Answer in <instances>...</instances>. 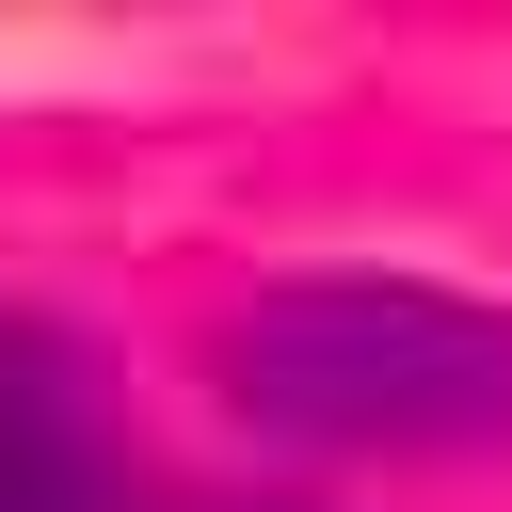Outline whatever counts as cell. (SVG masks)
Masks as SVG:
<instances>
[{"label": "cell", "mask_w": 512, "mask_h": 512, "mask_svg": "<svg viewBox=\"0 0 512 512\" xmlns=\"http://www.w3.org/2000/svg\"><path fill=\"white\" fill-rule=\"evenodd\" d=\"M224 416L304 464L512 448V304L432 272H288L224 320Z\"/></svg>", "instance_id": "obj_1"}, {"label": "cell", "mask_w": 512, "mask_h": 512, "mask_svg": "<svg viewBox=\"0 0 512 512\" xmlns=\"http://www.w3.org/2000/svg\"><path fill=\"white\" fill-rule=\"evenodd\" d=\"M0 512H128L80 352L48 320H16V304H0Z\"/></svg>", "instance_id": "obj_2"}, {"label": "cell", "mask_w": 512, "mask_h": 512, "mask_svg": "<svg viewBox=\"0 0 512 512\" xmlns=\"http://www.w3.org/2000/svg\"><path fill=\"white\" fill-rule=\"evenodd\" d=\"M160 512H272V496H160Z\"/></svg>", "instance_id": "obj_3"}]
</instances>
